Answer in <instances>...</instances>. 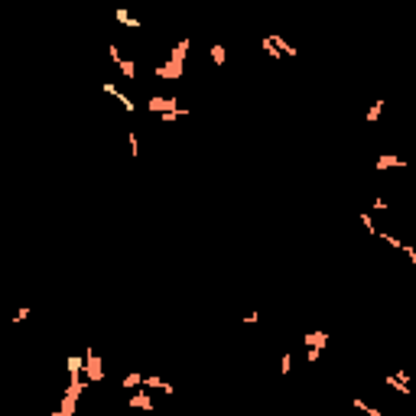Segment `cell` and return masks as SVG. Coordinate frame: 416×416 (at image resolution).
Wrapping results in <instances>:
<instances>
[{"label": "cell", "instance_id": "cell-1", "mask_svg": "<svg viewBox=\"0 0 416 416\" xmlns=\"http://www.w3.org/2000/svg\"><path fill=\"white\" fill-rule=\"evenodd\" d=\"M82 358H85V371H82V374H85V381H88V384L104 381V361L95 355V348H88Z\"/></svg>", "mask_w": 416, "mask_h": 416}, {"label": "cell", "instance_id": "cell-2", "mask_svg": "<svg viewBox=\"0 0 416 416\" xmlns=\"http://www.w3.org/2000/svg\"><path fill=\"white\" fill-rule=\"evenodd\" d=\"M179 108H182V104L172 95H153L150 101H146V111H150V114H172V111H179Z\"/></svg>", "mask_w": 416, "mask_h": 416}, {"label": "cell", "instance_id": "cell-3", "mask_svg": "<svg viewBox=\"0 0 416 416\" xmlns=\"http://www.w3.org/2000/svg\"><path fill=\"white\" fill-rule=\"evenodd\" d=\"M384 384H387L390 390H397L400 397H410V394H413V390H410V374H407V371H397V374H387V377H384Z\"/></svg>", "mask_w": 416, "mask_h": 416}, {"label": "cell", "instance_id": "cell-4", "mask_svg": "<svg viewBox=\"0 0 416 416\" xmlns=\"http://www.w3.org/2000/svg\"><path fill=\"white\" fill-rule=\"evenodd\" d=\"M143 387H146V390H159V394H166V397L176 394V387H172L169 381H163L159 374H146V377H143Z\"/></svg>", "mask_w": 416, "mask_h": 416}, {"label": "cell", "instance_id": "cell-5", "mask_svg": "<svg viewBox=\"0 0 416 416\" xmlns=\"http://www.w3.org/2000/svg\"><path fill=\"white\" fill-rule=\"evenodd\" d=\"M302 345H306V348L322 351V348L328 345V332H322V328H312V332H306V335H302Z\"/></svg>", "mask_w": 416, "mask_h": 416}, {"label": "cell", "instance_id": "cell-6", "mask_svg": "<svg viewBox=\"0 0 416 416\" xmlns=\"http://www.w3.org/2000/svg\"><path fill=\"white\" fill-rule=\"evenodd\" d=\"M104 95H111V98H117V101H121V108H124V111H127V114H134V111H137V104H134V101H130V98H127V95H121V88H117V85H114V82H104Z\"/></svg>", "mask_w": 416, "mask_h": 416}, {"label": "cell", "instance_id": "cell-7", "mask_svg": "<svg viewBox=\"0 0 416 416\" xmlns=\"http://www.w3.org/2000/svg\"><path fill=\"white\" fill-rule=\"evenodd\" d=\"M156 78H182V65L172 59H166L163 65H156Z\"/></svg>", "mask_w": 416, "mask_h": 416}, {"label": "cell", "instance_id": "cell-8", "mask_svg": "<svg viewBox=\"0 0 416 416\" xmlns=\"http://www.w3.org/2000/svg\"><path fill=\"white\" fill-rule=\"evenodd\" d=\"M130 407H134V410H146V413H150V410H153L150 390H137V394H130Z\"/></svg>", "mask_w": 416, "mask_h": 416}, {"label": "cell", "instance_id": "cell-9", "mask_svg": "<svg viewBox=\"0 0 416 416\" xmlns=\"http://www.w3.org/2000/svg\"><path fill=\"white\" fill-rule=\"evenodd\" d=\"M88 390V381L85 377H68V390H65V397H72V400L78 403V397Z\"/></svg>", "mask_w": 416, "mask_h": 416}, {"label": "cell", "instance_id": "cell-10", "mask_svg": "<svg viewBox=\"0 0 416 416\" xmlns=\"http://www.w3.org/2000/svg\"><path fill=\"white\" fill-rule=\"evenodd\" d=\"M189 46H192V39H189V36H182V39H179L176 46H172L169 59H172V62H179V65H182V62H185V55H189Z\"/></svg>", "mask_w": 416, "mask_h": 416}, {"label": "cell", "instance_id": "cell-11", "mask_svg": "<svg viewBox=\"0 0 416 416\" xmlns=\"http://www.w3.org/2000/svg\"><path fill=\"white\" fill-rule=\"evenodd\" d=\"M65 371H68V377H82L85 358H82V355H68V358H65Z\"/></svg>", "mask_w": 416, "mask_h": 416}, {"label": "cell", "instance_id": "cell-12", "mask_svg": "<svg viewBox=\"0 0 416 416\" xmlns=\"http://www.w3.org/2000/svg\"><path fill=\"white\" fill-rule=\"evenodd\" d=\"M121 387H124V390L143 387V374H140V371H130V374H124V377H121Z\"/></svg>", "mask_w": 416, "mask_h": 416}, {"label": "cell", "instance_id": "cell-13", "mask_svg": "<svg viewBox=\"0 0 416 416\" xmlns=\"http://www.w3.org/2000/svg\"><path fill=\"white\" fill-rule=\"evenodd\" d=\"M377 172H384V169H390V166H400V169H403V166H407V159H403V156H377Z\"/></svg>", "mask_w": 416, "mask_h": 416}, {"label": "cell", "instance_id": "cell-14", "mask_svg": "<svg viewBox=\"0 0 416 416\" xmlns=\"http://www.w3.org/2000/svg\"><path fill=\"white\" fill-rule=\"evenodd\" d=\"M384 104H387V101H384V98H377V101H374V104H371V108H368V114H364V121H368V124H377V121H381V114H384Z\"/></svg>", "mask_w": 416, "mask_h": 416}, {"label": "cell", "instance_id": "cell-15", "mask_svg": "<svg viewBox=\"0 0 416 416\" xmlns=\"http://www.w3.org/2000/svg\"><path fill=\"white\" fill-rule=\"evenodd\" d=\"M208 52H212V62H215V65H218V68H221V65H225V62H228V49L221 46V42H215V46L208 49Z\"/></svg>", "mask_w": 416, "mask_h": 416}, {"label": "cell", "instance_id": "cell-16", "mask_svg": "<svg viewBox=\"0 0 416 416\" xmlns=\"http://www.w3.org/2000/svg\"><path fill=\"white\" fill-rule=\"evenodd\" d=\"M355 410H361V413H364V416H384V413H381V410H377V407H371V403H364V400H361V397H355Z\"/></svg>", "mask_w": 416, "mask_h": 416}, {"label": "cell", "instance_id": "cell-17", "mask_svg": "<svg viewBox=\"0 0 416 416\" xmlns=\"http://www.w3.org/2000/svg\"><path fill=\"white\" fill-rule=\"evenodd\" d=\"M260 49H264V52L270 55V59H283V55L277 52V46H273V39H270V36H264V39H260Z\"/></svg>", "mask_w": 416, "mask_h": 416}, {"label": "cell", "instance_id": "cell-18", "mask_svg": "<svg viewBox=\"0 0 416 416\" xmlns=\"http://www.w3.org/2000/svg\"><path fill=\"white\" fill-rule=\"evenodd\" d=\"M117 68H121V75H124V78H134V75H137L134 59H121V65H117Z\"/></svg>", "mask_w": 416, "mask_h": 416}, {"label": "cell", "instance_id": "cell-19", "mask_svg": "<svg viewBox=\"0 0 416 416\" xmlns=\"http://www.w3.org/2000/svg\"><path fill=\"white\" fill-rule=\"evenodd\" d=\"M75 407H78V403H75V400H72V397H65V394H62V400H59V410H62V413H68V416H75Z\"/></svg>", "mask_w": 416, "mask_h": 416}, {"label": "cell", "instance_id": "cell-20", "mask_svg": "<svg viewBox=\"0 0 416 416\" xmlns=\"http://www.w3.org/2000/svg\"><path fill=\"white\" fill-rule=\"evenodd\" d=\"M114 16H117V23H124V26H140V20H134V16H130V13H127V10H124V7L117 10Z\"/></svg>", "mask_w": 416, "mask_h": 416}, {"label": "cell", "instance_id": "cell-21", "mask_svg": "<svg viewBox=\"0 0 416 416\" xmlns=\"http://www.w3.org/2000/svg\"><path fill=\"white\" fill-rule=\"evenodd\" d=\"M361 225H364L368 234H377V225H374V218H371V212H361Z\"/></svg>", "mask_w": 416, "mask_h": 416}, {"label": "cell", "instance_id": "cell-22", "mask_svg": "<svg viewBox=\"0 0 416 416\" xmlns=\"http://www.w3.org/2000/svg\"><path fill=\"white\" fill-rule=\"evenodd\" d=\"M289 371H293V355H289V351H286V355H283V358H280V374H283V377H286V374H289Z\"/></svg>", "mask_w": 416, "mask_h": 416}, {"label": "cell", "instance_id": "cell-23", "mask_svg": "<svg viewBox=\"0 0 416 416\" xmlns=\"http://www.w3.org/2000/svg\"><path fill=\"white\" fill-rule=\"evenodd\" d=\"M377 238H381V241H384V244H390V247H397V251H400V247H403V241H400V238H394V234H381V231H377Z\"/></svg>", "mask_w": 416, "mask_h": 416}, {"label": "cell", "instance_id": "cell-24", "mask_svg": "<svg viewBox=\"0 0 416 416\" xmlns=\"http://www.w3.org/2000/svg\"><path fill=\"white\" fill-rule=\"evenodd\" d=\"M29 312H33V309H29V306H20V309H16V312H13V325H20V322H26V315Z\"/></svg>", "mask_w": 416, "mask_h": 416}, {"label": "cell", "instance_id": "cell-25", "mask_svg": "<svg viewBox=\"0 0 416 416\" xmlns=\"http://www.w3.org/2000/svg\"><path fill=\"white\" fill-rule=\"evenodd\" d=\"M127 140H130V156H140V140H137V134H134V130H130V137H127Z\"/></svg>", "mask_w": 416, "mask_h": 416}, {"label": "cell", "instance_id": "cell-26", "mask_svg": "<svg viewBox=\"0 0 416 416\" xmlns=\"http://www.w3.org/2000/svg\"><path fill=\"white\" fill-rule=\"evenodd\" d=\"M108 55H111V62H114V65H121V59H124V55H121V49H117L114 42L108 46Z\"/></svg>", "mask_w": 416, "mask_h": 416}, {"label": "cell", "instance_id": "cell-27", "mask_svg": "<svg viewBox=\"0 0 416 416\" xmlns=\"http://www.w3.org/2000/svg\"><path fill=\"white\" fill-rule=\"evenodd\" d=\"M400 251H403V254H407V260H410V264H416V247H410V244H403V247H400Z\"/></svg>", "mask_w": 416, "mask_h": 416}, {"label": "cell", "instance_id": "cell-28", "mask_svg": "<svg viewBox=\"0 0 416 416\" xmlns=\"http://www.w3.org/2000/svg\"><path fill=\"white\" fill-rule=\"evenodd\" d=\"M319 358H322V351H315V348H306V361H309V364H315Z\"/></svg>", "mask_w": 416, "mask_h": 416}, {"label": "cell", "instance_id": "cell-29", "mask_svg": "<svg viewBox=\"0 0 416 416\" xmlns=\"http://www.w3.org/2000/svg\"><path fill=\"white\" fill-rule=\"evenodd\" d=\"M374 208H377V212H387L390 205H387V202H384V198H381V195H377V198H374Z\"/></svg>", "mask_w": 416, "mask_h": 416}, {"label": "cell", "instance_id": "cell-30", "mask_svg": "<svg viewBox=\"0 0 416 416\" xmlns=\"http://www.w3.org/2000/svg\"><path fill=\"white\" fill-rule=\"evenodd\" d=\"M244 322H247V325H254V322H260V312H247V315H244Z\"/></svg>", "mask_w": 416, "mask_h": 416}, {"label": "cell", "instance_id": "cell-31", "mask_svg": "<svg viewBox=\"0 0 416 416\" xmlns=\"http://www.w3.org/2000/svg\"><path fill=\"white\" fill-rule=\"evenodd\" d=\"M52 416H68V413H62V410H55V413H52Z\"/></svg>", "mask_w": 416, "mask_h": 416}]
</instances>
